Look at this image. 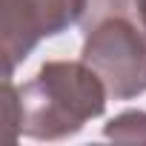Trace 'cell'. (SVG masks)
I'll return each instance as SVG.
<instances>
[{"label":"cell","instance_id":"cell-1","mask_svg":"<svg viewBox=\"0 0 146 146\" xmlns=\"http://www.w3.org/2000/svg\"><path fill=\"white\" fill-rule=\"evenodd\" d=\"M106 83L83 60H49L20 89V132L35 140H63L106 109Z\"/></svg>","mask_w":146,"mask_h":146},{"label":"cell","instance_id":"cell-2","mask_svg":"<svg viewBox=\"0 0 146 146\" xmlns=\"http://www.w3.org/2000/svg\"><path fill=\"white\" fill-rule=\"evenodd\" d=\"M80 26V60L100 75L106 92L115 100L146 92V29L135 0H89Z\"/></svg>","mask_w":146,"mask_h":146},{"label":"cell","instance_id":"cell-3","mask_svg":"<svg viewBox=\"0 0 146 146\" xmlns=\"http://www.w3.org/2000/svg\"><path fill=\"white\" fill-rule=\"evenodd\" d=\"M89 0H0V52L6 78L29 52L52 35L78 23Z\"/></svg>","mask_w":146,"mask_h":146},{"label":"cell","instance_id":"cell-4","mask_svg":"<svg viewBox=\"0 0 146 146\" xmlns=\"http://www.w3.org/2000/svg\"><path fill=\"white\" fill-rule=\"evenodd\" d=\"M103 132L120 143H146V112H123L109 120Z\"/></svg>","mask_w":146,"mask_h":146},{"label":"cell","instance_id":"cell-5","mask_svg":"<svg viewBox=\"0 0 146 146\" xmlns=\"http://www.w3.org/2000/svg\"><path fill=\"white\" fill-rule=\"evenodd\" d=\"M20 132V92H15L12 80H3V143L12 146Z\"/></svg>","mask_w":146,"mask_h":146},{"label":"cell","instance_id":"cell-6","mask_svg":"<svg viewBox=\"0 0 146 146\" xmlns=\"http://www.w3.org/2000/svg\"><path fill=\"white\" fill-rule=\"evenodd\" d=\"M137 3V15H140V23H143V29H146V0H135Z\"/></svg>","mask_w":146,"mask_h":146}]
</instances>
